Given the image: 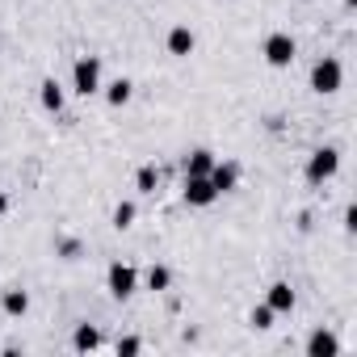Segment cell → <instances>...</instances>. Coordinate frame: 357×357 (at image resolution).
I'll list each match as a JSON object with an SVG mask.
<instances>
[{"instance_id": "obj_2", "label": "cell", "mask_w": 357, "mask_h": 357, "mask_svg": "<svg viewBox=\"0 0 357 357\" xmlns=\"http://www.w3.org/2000/svg\"><path fill=\"white\" fill-rule=\"evenodd\" d=\"M72 89H76L80 97L101 93V59H97V55H80V59L72 63Z\"/></svg>"}, {"instance_id": "obj_15", "label": "cell", "mask_w": 357, "mask_h": 357, "mask_svg": "<svg viewBox=\"0 0 357 357\" xmlns=\"http://www.w3.org/2000/svg\"><path fill=\"white\" fill-rule=\"evenodd\" d=\"M130 97H135V84H130L126 76H118V80L105 84V101H109V105H126Z\"/></svg>"}, {"instance_id": "obj_11", "label": "cell", "mask_w": 357, "mask_h": 357, "mask_svg": "<svg viewBox=\"0 0 357 357\" xmlns=\"http://www.w3.org/2000/svg\"><path fill=\"white\" fill-rule=\"evenodd\" d=\"M38 101H43V109H51V114H59V109H63V89H59V80H55V76H47V80L38 84Z\"/></svg>"}, {"instance_id": "obj_6", "label": "cell", "mask_w": 357, "mask_h": 357, "mask_svg": "<svg viewBox=\"0 0 357 357\" xmlns=\"http://www.w3.org/2000/svg\"><path fill=\"white\" fill-rule=\"evenodd\" d=\"M185 202L194 206V211H206V206H215L219 202V190L211 185V176H185Z\"/></svg>"}, {"instance_id": "obj_19", "label": "cell", "mask_w": 357, "mask_h": 357, "mask_svg": "<svg viewBox=\"0 0 357 357\" xmlns=\"http://www.w3.org/2000/svg\"><path fill=\"white\" fill-rule=\"evenodd\" d=\"M248 324L257 328V332H265V328H273V311L261 303V307H252V315H248Z\"/></svg>"}, {"instance_id": "obj_12", "label": "cell", "mask_w": 357, "mask_h": 357, "mask_svg": "<svg viewBox=\"0 0 357 357\" xmlns=\"http://www.w3.org/2000/svg\"><path fill=\"white\" fill-rule=\"evenodd\" d=\"M211 168H215V151L198 147V151L185 155V176H211Z\"/></svg>"}, {"instance_id": "obj_5", "label": "cell", "mask_w": 357, "mask_h": 357, "mask_svg": "<svg viewBox=\"0 0 357 357\" xmlns=\"http://www.w3.org/2000/svg\"><path fill=\"white\" fill-rule=\"evenodd\" d=\"M261 55H265V63H269V68H290V63H294V55H298V47H294V38H290V34H282V30H278V34H269V38H265Z\"/></svg>"}, {"instance_id": "obj_8", "label": "cell", "mask_w": 357, "mask_h": 357, "mask_svg": "<svg viewBox=\"0 0 357 357\" xmlns=\"http://www.w3.org/2000/svg\"><path fill=\"white\" fill-rule=\"evenodd\" d=\"M265 307H269L273 315L294 311V290H290V282H273V286L265 290Z\"/></svg>"}, {"instance_id": "obj_7", "label": "cell", "mask_w": 357, "mask_h": 357, "mask_svg": "<svg viewBox=\"0 0 357 357\" xmlns=\"http://www.w3.org/2000/svg\"><path fill=\"white\" fill-rule=\"evenodd\" d=\"M211 185L219 190V198L231 194V190L240 185V164H236V160H215V168H211Z\"/></svg>"}, {"instance_id": "obj_3", "label": "cell", "mask_w": 357, "mask_h": 357, "mask_svg": "<svg viewBox=\"0 0 357 357\" xmlns=\"http://www.w3.org/2000/svg\"><path fill=\"white\" fill-rule=\"evenodd\" d=\"M336 172H340V151L336 147H315L311 160H307V181L324 185V181H332Z\"/></svg>"}, {"instance_id": "obj_1", "label": "cell", "mask_w": 357, "mask_h": 357, "mask_svg": "<svg viewBox=\"0 0 357 357\" xmlns=\"http://www.w3.org/2000/svg\"><path fill=\"white\" fill-rule=\"evenodd\" d=\"M340 80H344V68H340V59H332V55L315 59V68H311V93H319V97H332V93H340Z\"/></svg>"}, {"instance_id": "obj_13", "label": "cell", "mask_w": 357, "mask_h": 357, "mask_svg": "<svg viewBox=\"0 0 357 357\" xmlns=\"http://www.w3.org/2000/svg\"><path fill=\"white\" fill-rule=\"evenodd\" d=\"M72 349H76V353H93V349H101V332H97L93 324H76V332H72Z\"/></svg>"}, {"instance_id": "obj_14", "label": "cell", "mask_w": 357, "mask_h": 357, "mask_svg": "<svg viewBox=\"0 0 357 357\" xmlns=\"http://www.w3.org/2000/svg\"><path fill=\"white\" fill-rule=\"evenodd\" d=\"M0 307H5V315H13V319H22L26 311H30V294L26 290H5V294H0Z\"/></svg>"}, {"instance_id": "obj_4", "label": "cell", "mask_w": 357, "mask_h": 357, "mask_svg": "<svg viewBox=\"0 0 357 357\" xmlns=\"http://www.w3.org/2000/svg\"><path fill=\"white\" fill-rule=\"evenodd\" d=\"M105 290H109L114 298H130V294L139 290V269L126 265V261H114V265L105 269Z\"/></svg>"}, {"instance_id": "obj_17", "label": "cell", "mask_w": 357, "mask_h": 357, "mask_svg": "<svg viewBox=\"0 0 357 357\" xmlns=\"http://www.w3.org/2000/svg\"><path fill=\"white\" fill-rule=\"evenodd\" d=\"M147 286H151V290H168V286H172V269H168V265H151V269H147Z\"/></svg>"}, {"instance_id": "obj_10", "label": "cell", "mask_w": 357, "mask_h": 357, "mask_svg": "<svg viewBox=\"0 0 357 357\" xmlns=\"http://www.w3.org/2000/svg\"><path fill=\"white\" fill-rule=\"evenodd\" d=\"M194 47H198V38H194L190 26H172V30H168V55L185 59V55H194Z\"/></svg>"}, {"instance_id": "obj_9", "label": "cell", "mask_w": 357, "mask_h": 357, "mask_svg": "<svg viewBox=\"0 0 357 357\" xmlns=\"http://www.w3.org/2000/svg\"><path fill=\"white\" fill-rule=\"evenodd\" d=\"M336 353H340V340L328 328H315L307 336V357H336Z\"/></svg>"}, {"instance_id": "obj_16", "label": "cell", "mask_w": 357, "mask_h": 357, "mask_svg": "<svg viewBox=\"0 0 357 357\" xmlns=\"http://www.w3.org/2000/svg\"><path fill=\"white\" fill-rule=\"evenodd\" d=\"M155 181H160L155 164H143V168L135 172V190H139V194H155Z\"/></svg>"}, {"instance_id": "obj_20", "label": "cell", "mask_w": 357, "mask_h": 357, "mask_svg": "<svg viewBox=\"0 0 357 357\" xmlns=\"http://www.w3.org/2000/svg\"><path fill=\"white\" fill-rule=\"evenodd\" d=\"M143 353V340L139 336H118V357H135Z\"/></svg>"}, {"instance_id": "obj_21", "label": "cell", "mask_w": 357, "mask_h": 357, "mask_svg": "<svg viewBox=\"0 0 357 357\" xmlns=\"http://www.w3.org/2000/svg\"><path fill=\"white\" fill-rule=\"evenodd\" d=\"M5 211H9V198H5V194H0V215H5Z\"/></svg>"}, {"instance_id": "obj_18", "label": "cell", "mask_w": 357, "mask_h": 357, "mask_svg": "<svg viewBox=\"0 0 357 357\" xmlns=\"http://www.w3.org/2000/svg\"><path fill=\"white\" fill-rule=\"evenodd\" d=\"M135 215H139V211H135V202H118V206H114V227H118V231H126V227L135 223Z\"/></svg>"}]
</instances>
